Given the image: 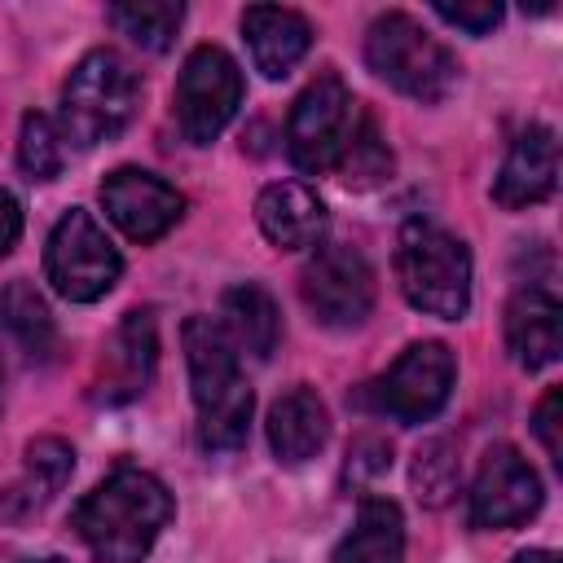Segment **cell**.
Masks as SVG:
<instances>
[{"label": "cell", "instance_id": "cell-1", "mask_svg": "<svg viewBox=\"0 0 563 563\" xmlns=\"http://www.w3.org/2000/svg\"><path fill=\"white\" fill-rule=\"evenodd\" d=\"M172 519V493L141 466L110 471L79 506L75 532L97 563H141Z\"/></svg>", "mask_w": 563, "mask_h": 563}, {"label": "cell", "instance_id": "cell-2", "mask_svg": "<svg viewBox=\"0 0 563 563\" xmlns=\"http://www.w3.org/2000/svg\"><path fill=\"white\" fill-rule=\"evenodd\" d=\"M189 361V391L198 405V440L211 453H229L246 440L251 391L238 374V347L216 317H189L180 330Z\"/></svg>", "mask_w": 563, "mask_h": 563}, {"label": "cell", "instance_id": "cell-3", "mask_svg": "<svg viewBox=\"0 0 563 563\" xmlns=\"http://www.w3.org/2000/svg\"><path fill=\"white\" fill-rule=\"evenodd\" d=\"M136 70L110 53V48H92L88 57L75 62V70L62 84V141L92 150L101 141H114L132 114H136Z\"/></svg>", "mask_w": 563, "mask_h": 563}, {"label": "cell", "instance_id": "cell-4", "mask_svg": "<svg viewBox=\"0 0 563 563\" xmlns=\"http://www.w3.org/2000/svg\"><path fill=\"white\" fill-rule=\"evenodd\" d=\"M396 277L405 299L440 321H457L471 308V251L462 238L431 220H409L396 246Z\"/></svg>", "mask_w": 563, "mask_h": 563}, {"label": "cell", "instance_id": "cell-5", "mask_svg": "<svg viewBox=\"0 0 563 563\" xmlns=\"http://www.w3.org/2000/svg\"><path fill=\"white\" fill-rule=\"evenodd\" d=\"M365 62L369 70L391 84L396 92L413 97V101H444L457 84V62L453 53L422 31L418 18L409 13H383L369 22L365 35Z\"/></svg>", "mask_w": 563, "mask_h": 563}, {"label": "cell", "instance_id": "cell-6", "mask_svg": "<svg viewBox=\"0 0 563 563\" xmlns=\"http://www.w3.org/2000/svg\"><path fill=\"white\" fill-rule=\"evenodd\" d=\"M119 273H123V255L114 251L106 229L84 207H70L53 224L44 246V277L53 282V290L70 303H92L119 282Z\"/></svg>", "mask_w": 563, "mask_h": 563}, {"label": "cell", "instance_id": "cell-7", "mask_svg": "<svg viewBox=\"0 0 563 563\" xmlns=\"http://www.w3.org/2000/svg\"><path fill=\"white\" fill-rule=\"evenodd\" d=\"M242 106V70L238 62L216 48V44H198L176 79V123L185 132V141L194 145H211L229 119Z\"/></svg>", "mask_w": 563, "mask_h": 563}, {"label": "cell", "instance_id": "cell-8", "mask_svg": "<svg viewBox=\"0 0 563 563\" xmlns=\"http://www.w3.org/2000/svg\"><path fill=\"white\" fill-rule=\"evenodd\" d=\"M352 128H356V101L347 84L334 70H325L299 92L290 123H286V150L299 172H330Z\"/></svg>", "mask_w": 563, "mask_h": 563}, {"label": "cell", "instance_id": "cell-9", "mask_svg": "<svg viewBox=\"0 0 563 563\" xmlns=\"http://www.w3.org/2000/svg\"><path fill=\"white\" fill-rule=\"evenodd\" d=\"M299 295L308 312L330 330H352L374 308V268L356 246L325 242L299 273Z\"/></svg>", "mask_w": 563, "mask_h": 563}, {"label": "cell", "instance_id": "cell-10", "mask_svg": "<svg viewBox=\"0 0 563 563\" xmlns=\"http://www.w3.org/2000/svg\"><path fill=\"white\" fill-rule=\"evenodd\" d=\"M457 378V361L444 343L427 339V343H409L400 352V361L369 387V400L378 413H391L396 422H427L449 405Z\"/></svg>", "mask_w": 563, "mask_h": 563}, {"label": "cell", "instance_id": "cell-11", "mask_svg": "<svg viewBox=\"0 0 563 563\" xmlns=\"http://www.w3.org/2000/svg\"><path fill=\"white\" fill-rule=\"evenodd\" d=\"M541 510V479L515 444H493L471 484L475 528H515Z\"/></svg>", "mask_w": 563, "mask_h": 563}, {"label": "cell", "instance_id": "cell-12", "mask_svg": "<svg viewBox=\"0 0 563 563\" xmlns=\"http://www.w3.org/2000/svg\"><path fill=\"white\" fill-rule=\"evenodd\" d=\"M101 207L106 216L132 238V242H158L185 211V198L154 172L141 167H119L101 185Z\"/></svg>", "mask_w": 563, "mask_h": 563}, {"label": "cell", "instance_id": "cell-13", "mask_svg": "<svg viewBox=\"0 0 563 563\" xmlns=\"http://www.w3.org/2000/svg\"><path fill=\"white\" fill-rule=\"evenodd\" d=\"M154 361H158V334H154V312L150 308H132L114 334L101 347V369H97V400L106 405H123L136 400L150 378H154Z\"/></svg>", "mask_w": 563, "mask_h": 563}, {"label": "cell", "instance_id": "cell-14", "mask_svg": "<svg viewBox=\"0 0 563 563\" xmlns=\"http://www.w3.org/2000/svg\"><path fill=\"white\" fill-rule=\"evenodd\" d=\"M559 185V141L545 123H532L515 136L497 180H493V198L506 207V211H519V207H537L554 194Z\"/></svg>", "mask_w": 563, "mask_h": 563}, {"label": "cell", "instance_id": "cell-15", "mask_svg": "<svg viewBox=\"0 0 563 563\" xmlns=\"http://www.w3.org/2000/svg\"><path fill=\"white\" fill-rule=\"evenodd\" d=\"M506 347L515 365L545 369L563 352V308L550 286H519L506 303Z\"/></svg>", "mask_w": 563, "mask_h": 563}, {"label": "cell", "instance_id": "cell-16", "mask_svg": "<svg viewBox=\"0 0 563 563\" xmlns=\"http://www.w3.org/2000/svg\"><path fill=\"white\" fill-rule=\"evenodd\" d=\"M255 220L277 251H303L325 233V202L299 180H277L255 198Z\"/></svg>", "mask_w": 563, "mask_h": 563}, {"label": "cell", "instance_id": "cell-17", "mask_svg": "<svg viewBox=\"0 0 563 563\" xmlns=\"http://www.w3.org/2000/svg\"><path fill=\"white\" fill-rule=\"evenodd\" d=\"M242 35L251 44V62L264 79H282L290 75V66L308 53L312 44V26L303 13L295 9H277V4H251L242 13Z\"/></svg>", "mask_w": 563, "mask_h": 563}, {"label": "cell", "instance_id": "cell-18", "mask_svg": "<svg viewBox=\"0 0 563 563\" xmlns=\"http://www.w3.org/2000/svg\"><path fill=\"white\" fill-rule=\"evenodd\" d=\"M330 440V413L325 400L312 387H290L286 396L273 400L268 409V444L273 457L286 466H299L308 457H317Z\"/></svg>", "mask_w": 563, "mask_h": 563}, {"label": "cell", "instance_id": "cell-19", "mask_svg": "<svg viewBox=\"0 0 563 563\" xmlns=\"http://www.w3.org/2000/svg\"><path fill=\"white\" fill-rule=\"evenodd\" d=\"M330 563H405V519L387 497H361L347 537L334 545Z\"/></svg>", "mask_w": 563, "mask_h": 563}, {"label": "cell", "instance_id": "cell-20", "mask_svg": "<svg viewBox=\"0 0 563 563\" xmlns=\"http://www.w3.org/2000/svg\"><path fill=\"white\" fill-rule=\"evenodd\" d=\"M224 334L233 339L238 352L255 356V361H268L277 339H282V317H277V303L273 295L260 286V282H242V286H229L224 290Z\"/></svg>", "mask_w": 563, "mask_h": 563}, {"label": "cell", "instance_id": "cell-21", "mask_svg": "<svg viewBox=\"0 0 563 563\" xmlns=\"http://www.w3.org/2000/svg\"><path fill=\"white\" fill-rule=\"evenodd\" d=\"M0 321H4V330L22 343V352H31V356H53V347H57V330H53V312H48V303L40 299V290L31 286V282H9L4 286V295H0Z\"/></svg>", "mask_w": 563, "mask_h": 563}, {"label": "cell", "instance_id": "cell-22", "mask_svg": "<svg viewBox=\"0 0 563 563\" xmlns=\"http://www.w3.org/2000/svg\"><path fill=\"white\" fill-rule=\"evenodd\" d=\"M70 466H75V453L66 440L57 435H40L26 444V479L18 488H9V510H35L44 506L66 479H70Z\"/></svg>", "mask_w": 563, "mask_h": 563}, {"label": "cell", "instance_id": "cell-23", "mask_svg": "<svg viewBox=\"0 0 563 563\" xmlns=\"http://www.w3.org/2000/svg\"><path fill=\"white\" fill-rule=\"evenodd\" d=\"M110 22L141 48L150 53H163L180 22H185V4H172V0H132V4H110Z\"/></svg>", "mask_w": 563, "mask_h": 563}, {"label": "cell", "instance_id": "cell-24", "mask_svg": "<svg viewBox=\"0 0 563 563\" xmlns=\"http://www.w3.org/2000/svg\"><path fill=\"white\" fill-rule=\"evenodd\" d=\"M334 172H339V180L347 189H369V185H378L391 172V150L378 136V123L369 114H356V128H352V136H347Z\"/></svg>", "mask_w": 563, "mask_h": 563}, {"label": "cell", "instance_id": "cell-25", "mask_svg": "<svg viewBox=\"0 0 563 563\" xmlns=\"http://www.w3.org/2000/svg\"><path fill=\"white\" fill-rule=\"evenodd\" d=\"M66 158V141L62 128L48 114H26L22 119V136H18V163L31 180H53L62 172Z\"/></svg>", "mask_w": 563, "mask_h": 563}, {"label": "cell", "instance_id": "cell-26", "mask_svg": "<svg viewBox=\"0 0 563 563\" xmlns=\"http://www.w3.org/2000/svg\"><path fill=\"white\" fill-rule=\"evenodd\" d=\"M413 488L431 506L449 501V493L457 488V457L449 453L444 440H431V444L418 449V457H413Z\"/></svg>", "mask_w": 563, "mask_h": 563}, {"label": "cell", "instance_id": "cell-27", "mask_svg": "<svg viewBox=\"0 0 563 563\" xmlns=\"http://www.w3.org/2000/svg\"><path fill=\"white\" fill-rule=\"evenodd\" d=\"M435 18H444L449 26H462V31H471V35H488V31L501 22V4H497V0H462V4L440 0V4H435Z\"/></svg>", "mask_w": 563, "mask_h": 563}, {"label": "cell", "instance_id": "cell-28", "mask_svg": "<svg viewBox=\"0 0 563 563\" xmlns=\"http://www.w3.org/2000/svg\"><path fill=\"white\" fill-rule=\"evenodd\" d=\"M559 409H563V391H559V387H550V391L541 396V405H537V413H532V427H537V435H541V444H545V453H550V462H554V466L563 462V435H559Z\"/></svg>", "mask_w": 563, "mask_h": 563}, {"label": "cell", "instance_id": "cell-29", "mask_svg": "<svg viewBox=\"0 0 563 563\" xmlns=\"http://www.w3.org/2000/svg\"><path fill=\"white\" fill-rule=\"evenodd\" d=\"M18 233H22V207H18V198L9 189H0V255L13 251Z\"/></svg>", "mask_w": 563, "mask_h": 563}, {"label": "cell", "instance_id": "cell-30", "mask_svg": "<svg viewBox=\"0 0 563 563\" xmlns=\"http://www.w3.org/2000/svg\"><path fill=\"white\" fill-rule=\"evenodd\" d=\"M510 563H559V559H554V550H519Z\"/></svg>", "mask_w": 563, "mask_h": 563}, {"label": "cell", "instance_id": "cell-31", "mask_svg": "<svg viewBox=\"0 0 563 563\" xmlns=\"http://www.w3.org/2000/svg\"><path fill=\"white\" fill-rule=\"evenodd\" d=\"M40 563H66V559H40Z\"/></svg>", "mask_w": 563, "mask_h": 563}]
</instances>
